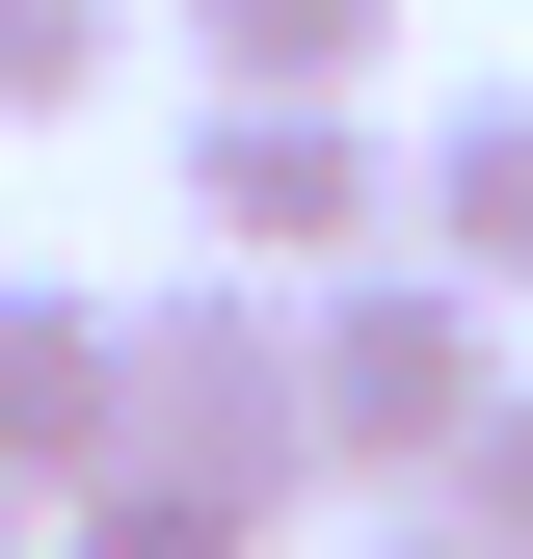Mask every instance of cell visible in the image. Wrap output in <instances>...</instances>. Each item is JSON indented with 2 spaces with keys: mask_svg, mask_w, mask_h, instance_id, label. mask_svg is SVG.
I'll list each match as a JSON object with an SVG mask.
<instances>
[{
  "mask_svg": "<svg viewBox=\"0 0 533 559\" xmlns=\"http://www.w3.org/2000/svg\"><path fill=\"white\" fill-rule=\"evenodd\" d=\"M507 373L533 346H507L481 266H427V240L347 266V294H320V479H347V507H453V453L507 427Z\"/></svg>",
  "mask_w": 533,
  "mask_h": 559,
  "instance_id": "1",
  "label": "cell"
},
{
  "mask_svg": "<svg viewBox=\"0 0 533 559\" xmlns=\"http://www.w3.org/2000/svg\"><path fill=\"white\" fill-rule=\"evenodd\" d=\"M133 453L294 507V479H320V294H266V266H161V294H133Z\"/></svg>",
  "mask_w": 533,
  "mask_h": 559,
  "instance_id": "2",
  "label": "cell"
},
{
  "mask_svg": "<svg viewBox=\"0 0 533 559\" xmlns=\"http://www.w3.org/2000/svg\"><path fill=\"white\" fill-rule=\"evenodd\" d=\"M187 240L266 266V294H347V266L427 240V133H374V107H187Z\"/></svg>",
  "mask_w": 533,
  "mask_h": 559,
  "instance_id": "3",
  "label": "cell"
},
{
  "mask_svg": "<svg viewBox=\"0 0 533 559\" xmlns=\"http://www.w3.org/2000/svg\"><path fill=\"white\" fill-rule=\"evenodd\" d=\"M133 479V294L0 266V507H107Z\"/></svg>",
  "mask_w": 533,
  "mask_h": 559,
  "instance_id": "4",
  "label": "cell"
},
{
  "mask_svg": "<svg viewBox=\"0 0 533 559\" xmlns=\"http://www.w3.org/2000/svg\"><path fill=\"white\" fill-rule=\"evenodd\" d=\"M187 53H214V107H374L400 0H187Z\"/></svg>",
  "mask_w": 533,
  "mask_h": 559,
  "instance_id": "5",
  "label": "cell"
},
{
  "mask_svg": "<svg viewBox=\"0 0 533 559\" xmlns=\"http://www.w3.org/2000/svg\"><path fill=\"white\" fill-rule=\"evenodd\" d=\"M427 266H481V294H533V81H481L427 133Z\"/></svg>",
  "mask_w": 533,
  "mask_h": 559,
  "instance_id": "6",
  "label": "cell"
},
{
  "mask_svg": "<svg viewBox=\"0 0 533 559\" xmlns=\"http://www.w3.org/2000/svg\"><path fill=\"white\" fill-rule=\"evenodd\" d=\"M266 533H294V507H240V479H161V453H133L107 507H54V559H266Z\"/></svg>",
  "mask_w": 533,
  "mask_h": 559,
  "instance_id": "7",
  "label": "cell"
},
{
  "mask_svg": "<svg viewBox=\"0 0 533 559\" xmlns=\"http://www.w3.org/2000/svg\"><path fill=\"white\" fill-rule=\"evenodd\" d=\"M107 53H133V0H0V133L107 107Z\"/></svg>",
  "mask_w": 533,
  "mask_h": 559,
  "instance_id": "8",
  "label": "cell"
},
{
  "mask_svg": "<svg viewBox=\"0 0 533 559\" xmlns=\"http://www.w3.org/2000/svg\"><path fill=\"white\" fill-rule=\"evenodd\" d=\"M453 533H481V559H533V373H507V427L453 453Z\"/></svg>",
  "mask_w": 533,
  "mask_h": 559,
  "instance_id": "9",
  "label": "cell"
},
{
  "mask_svg": "<svg viewBox=\"0 0 533 559\" xmlns=\"http://www.w3.org/2000/svg\"><path fill=\"white\" fill-rule=\"evenodd\" d=\"M347 559H481V533H453V507H347Z\"/></svg>",
  "mask_w": 533,
  "mask_h": 559,
  "instance_id": "10",
  "label": "cell"
},
{
  "mask_svg": "<svg viewBox=\"0 0 533 559\" xmlns=\"http://www.w3.org/2000/svg\"><path fill=\"white\" fill-rule=\"evenodd\" d=\"M0 559H54V507H0Z\"/></svg>",
  "mask_w": 533,
  "mask_h": 559,
  "instance_id": "11",
  "label": "cell"
}]
</instances>
